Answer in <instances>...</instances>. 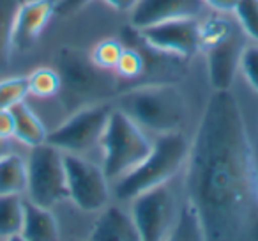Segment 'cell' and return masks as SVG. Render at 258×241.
I'll return each instance as SVG.
<instances>
[{"label": "cell", "mask_w": 258, "mask_h": 241, "mask_svg": "<svg viewBox=\"0 0 258 241\" xmlns=\"http://www.w3.org/2000/svg\"><path fill=\"white\" fill-rule=\"evenodd\" d=\"M240 69H242L249 85L258 92V43L247 44L244 48L242 59H240Z\"/></svg>", "instance_id": "484cf974"}, {"label": "cell", "mask_w": 258, "mask_h": 241, "mask_svg": "<svg viewBox=\"0 0 258 241\" xmlns=\"http://www.w3.org/2000/svg\"><path fill=\"white\" fill-rule=\"evenodd\" d=\"M57 66L60 76L58 96L68 110L75 112L82 107L103 103L118 90L115 71L99 68L83 50L71 46L60 48Z\"/></svg>", "instance_id": "3957f363"}, {"label": "cell", "mask_w": 258, "mask_h": 241, "mask_svg": "<svg viewBox=\"0 0 258 241\" xmlns=\"http://www.w3.org/2000/svg\"><path fill=\"white\" fill-rule=\"evenodd\" d=\"M111 110L113 108L104 101L78 108L57 130L48 133L46 142L62 153L85 155L101 144Z\"/></svg>", "instance_id": "ba28073f"}, {"label": "cell", "mask_w": 258, "mask_h": 241, "mask_svg": "<svg viewBox=\"0 0 258 241\" xmlns=\"http://www.w3.org/2000/svg\"><path fill=\"white\" fill-rule=\"evenodd\" d=\"M69 199L85 213L101 211L110 201L108 177L103 167L89 162L82 155L64 153Z\"/></svg>", "instance_id": "30bf717a"}, {"label": "cell", "mask_w": 258, "mask_h": 241, "mask_svg": "<svg viewBox=\"0 0 258 241\" xmlns=\"http://www.w3.org/2000/svg\"><path fill=\"white\" fill-rule=\"evenodd\" d=\"M15 137V114L11 108H0V138L9 140Z\"/></svg>", "instance_id": "83f0119b"}, {"label": "cell", "mask_w": 258, "mask_h": 241, "mask_svg": "<svg viewBox=\"0 0 258 241\" xmlns=\"http://www.w3.org/2000/svg\"><path fill=\"white\" fill-rule=\"evenodd\" d=\"M58 222L50 208L32 201L23 202V227L20 237L27 241H53L58 239Z\"/></svg>", "instance_id": "9a60e30c"}, {"label": "cell", "mask_w": 258, "mask_h": 241, "mask_svg": "<svg viewBox=\"0 0 258 241\" xmlns=\"http://www.w3.org/2000/svg\"><path fill=\"white\" fill-rule=\"evenodd\" d=\"M11 110L15 114V137L20 142L30 146V148L46 142L48 137L46 128H44V124L41 123V119L34 114L32 108L25 101L13 107Z\"/></svg>", "instance_id": "2e32d148"}, {"label": "cell", "mask_w": 258, "mask_h": 241, "mask_svg": "<svg viewBox=\"0 0 258 241\" xmlns=\"http://www.w3.org/2000/svg\"><path fill=\"white\" fill-rule=\"evenodd\" d=\"M111 9L118 13H125V11H133L135 6L138 4V0H104Z\"/></svg>", "instance_id": "f546056e"}, {"label": "cell", "mask_w": 258, "mask_h": 241, "mask_svg": "<svg viewBox=\"0 0 258 241\" xmlns=\"http://www.w3.org/2000/svg\"><path fill=\"white\" fill-rule=\"evenodd\" d=\"M29 186V165L22 156L6 153L0 156V195L18 194L22 195Z\"/></svg>", "instance_id": "e0dca14e"}, {"label": "cell", "mask_w": 258, "mask_h": 241, "mask_svg": "<svg viewBox=\"0 0 258 241\" xmlns=\"http://www.w3.org/2000/svg\"><path fill=\"white\" fill-rule=\"evenodd\" d=\"M117 108L144 130L165 135L180 131L187 119V103L173 82L140 83L120 92Z\"/></svg>", "instance_id": "7a4b0ae2"}, {"label": "cell", "mask_w": 258, "mask_h": 241, "mask_svg": "<svg viewBox=\"0 0 258 241\" xmlns=\"http://www.w3.org/2000/svg\"><path fill=\"white\" fill-rule=\"evenodd\" d=\"M233 13L246 36L258 43V0H237Z\"/></svg>", "instance_id": "d4e9b609"}, {"label": "cell", "mask_w": 258, "mask_h": 241, "mask_svg": "<svg viewBox=\"0 0 258 241\" xmlns=\"http://www.w3.org/2000/svg\"><path fill=\"white\" fill-rule=\"evenodd\" d=\"M145 71V62L144 55L140 50L131 44L124 46L120 59H118L117 66H115V75L118 80H142Z\"/></svg>", "instance_id": "44dd1931"}, {"label": "cell", "mask_w": 258, "mask_h": 241, "mask_svg": "<svg viewBox=\"0 0 258 241\" xmlns=\"http://www.w3.org/2000/svg\"><path fill=\"white\" fill-rule=\"evenodd\" d=\"M205 8V0H138L131 13V25L145 29L170 20L200 18Z\"/></svg>", "instance_id": "7c38bea8"}, {"label": "cell", "mask_w": 258, "mask_h": 241, "mask_svg": "<svg viewBox=\"0 0 258 241\" xmlns=\"http://www.w3.org/2000/svg\"><path fill=\"white\" fill-rule=\"evenodd\" d=\"M103 170L108 179H120L140 165L151 153L152 142L133 119L120 108H113L101 138Z\"/></svg>", "instance_id": "8992f818"}, {"label": "cell", "mask_w": 258, "mask_h": 241, "mask_svg": "<svg viewBox=\"0 0 258 241\" xmlns=\"http://www.w3.org/2000/svg\"><path fill=\"white\" fill-rule=\"evenodd\" d=\"M187 153L189 142L180 131L159 135L144 162L117 179L115 197L118 201H133L137 195L151 188L166 184L186 165Z\"/></svg>", "instance_id": "277c9868"}, {"label": "cell", "mask_w": 258, "mask_h": 241, "mask_svg": "<svg viewBox=\"0 0 258 241\" xmlns=\"http://www.w3.org/2000/svg\"><path fill=\"white\" fill-rule=\"evenodd\" d=\"M170 239H204L197 213L187 202L179 209V216L170 234Z\"/></svg>", "instance_id": "7402d4cb"}, {"label": "cell", "mask_w": 258, "mask_h": 241, "mask_svg": "<svg viewBox=\"0 0 258 241\" xmlns=\"http://www.w3.org/2000/svg\"><path fill=\"white\" fill-rule=\"evenodd\" d=\"M22 6L20 0H0V71L6 69L13 54V34L16 15Z\"/></svg>", "instance_id": "ac0fdd59"}, {"label": "cell", "mask_w": 258, "mask_h": 241, "mask_svg": "<svg viewBox=\"0 0 258 241\" xmlns=\"http://www.w3.org/2000/svg\"><path fill=\"white\" fill-rule=\"evenodd\" d=\"M30 96L29 78L27 76H11L0 80V108H13Z\"/></svg>", "instance_id": "603a6c76"}, {"label": "cell", "mask_w": 258, "mask_h": 241, "mask_svg": "<svg viewBox=\"0 0 258 241\" xmlns=\"http://www.w3.org/2000/svg\"><path fill=\"white\" fill-rule=\"evenodd\" d=\"M94 241H137L140 239L137 223L131 213L124 211L122 208L106 206L97 218L96 225L90 234Z\"/></svg>", "instance_id": "5bb4252c"}, {"label": "cell", "mask_w": 258, "mask_h": 241, "mask_svg": "<svg viewBox=\"0 0 258 241\" xmlns=\"http://www.w3.org/2000/svg\"><path fill=\"white\" fill-rule=\"evenodd\" d=\"M131 202V216L137 223L140 239L159 241L170 237L179 216V209L168 183L137 195Z\"/></svg>", "instance_id": "9c48e42d"}, {"label": "cell", "mask_w": 258, "mask_h": 241, "mask_svg": "<svg viewBox=\"0 0 258 241\" xmlns=\"http://www.w3.org/2000/svg\"><path fill=\"white\" fill-rule=\"evenodd\" d=\"M186 202L204 239H258V169L242 110L232 90H214L186 160Z\"/></svg>", "instance_id": "6da1fadb"}, {"label": "cell", "mask_w": 258, "mask_h": 241, "mask_svg": "<svg viewBox=\"0 0 258 241\" xmlns=\"http://www.w3.org/2000/svg\"><path fill=\"white\" fill-rule=\"evenodd\" d=\"M29 194L30 201L43 208H53L69 199L68 174L64 165V153L55 146H34L29 156Z\"/></svg>", "instance_id": "52a82bcc"}, {"label": "cell", "mask_w": 258, "mask_h": 241, "mask_svg": "<svg viewBox=\"0 0 258 241\" xmlns=\"http://www.w3.org/2000/svg\"><path fill=\"white\" fill-rule=\"evenodd\" d=\"M246 46V32L237 20L212 15L202 22L200 50L207 59L212 89L226 90L232 87Z\"/></svg>", "instance_id": "5b68a950"}, {"label": "cell", "mask_w": 258, "mask_h": 241, "mask_svg": "<svg viewBox=\"0 0 258 241\" xmlns=\"http://www.w3.org/2000/svg\"><path fill=\"white\" fill-rule=\"evenodd\" d=\"M145 41L166 54L189 59L200 52L202 22L198 18H180L138 29Z\"/></svg>", "instance_id": "8fae6325"}, {"label": "cell", "mask_w": 258, "mask_h": 241, "mask_svg": "<svg viewBox=\"0 0 258 241\" xmlns=\"http://www.w3.org/2000/svg\"><path fill=\"white\" fill-rule=\"evenodd\" d=\"M23 227V201L18 194L0 195V236H20Z\"/></svg>", "instance_id": "d6986e66"}, {"label": "cell", "mask_w": 258, "mask_h": 241, "mask_svg": "<svg viewBox=\"0 0 258 241\" xmlns=\"http://www.w3.org/2000/svg\"><path fill=\"white\" fill-rule=\"evenodd\" d=\"M27 78L30 94L36 98H53L60 90V76L53 68H39Z\"/></svg>", "instance_id": "ffe728a7"}, {"label": "cell", "mask_w": 258, "mask_h": 241, "mask_svg": "<svg viewBox=\"0 0 258 241\" xmlns=\"http://www.w3.org/2000/svg\"><path fill=\"white\" fill-rule=\"evenodd\" d=\"M122 52H124V44L120 41L104 39L94 46V50L90 52V59L99 68L108 69V71H115V66H117Z\"/></svg>", "instance_id": "cb8c5ba5"}, {"label": "cell", "mask_w": 258, "mask_h": 241, "mask_svg": "<svg viewBox=\"0 0 258 241\" xmlns=\"http://www.w3.org/2000/svg\"><path fill=\"white\" fill-rule=\"evenodd\" d=\"M87 4H90V0H55V15L68 18L80 13Z\"/></svg>", "instance_id": "4316f807"}, {"label": "cell", "mask_w": 258, "mask_h": 241, "mask_svg": "<svg viewBox=\"0 0 258 241\" xmlns=\"http://www.w3.org/2000/svg\"><path fill=\"white\" fill-rule=\"evenodd\" d=\"M55 15V0H29L20 6L16 15L13 48L25 54L36 46L41 32Z\"/></svg>", "instance_id": "4fadbf2b"}, {"label": "cell", "mask_w": 258, "mask_h": 241, "mask_svg": "<svg viewBox=\"0 0 258 241\" xmlns=\"http://www.w3.org/2000/svg\"><path fill=\"white\" fill-rule=\"evenodd\" d=\"M205 4L218 13H232L237 6V0H205Z\"/></svg>", "instance_id": "f1b7e54d"}, {"label": "cell", "mask_w": 258, "mask_h": 241, "mask_svg": "<svg viewBox=\"0 0 258 241\" xmlns=\"http://www.w3.org/2000/svg\"><path fill=\"white\" fill-rule=\"evenodd\" d=\"M6 153H9V144H8V140L0 138V156H4Z\"/></svg>", "instance_id": "4dcf8cb0"}]
</instances>
